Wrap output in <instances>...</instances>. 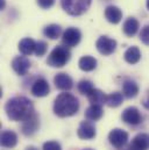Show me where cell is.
I'll return each instance as SVG.
<instances>
[{"label":"cell","instance_id":"11","mask_svg":"<svg viewBox=\"0 0 149 150\" xmlns=\"http://www.w3.org/2000/svg\"><path fill=\"white\" fill-rule=\"evenodd\" d=\"M22 133L26 135V136H31L33 135L35 132L37 130L38 126H40V122H38V117H37V114L34 113L32 114L28 119H26L25 121H22Z\"/></svg>","mask_w":149,"mask_h":150},{"label":"cell","instance_id":"33","mask_svg":"<svg viewBox=\"0 0 149 150\" xmlns=\"http://www.w3.org/2000/svg\"><path fill=\"white\" fill-rule=\"evenodd\" d=\"M147 8L149 9V0H147Z\"/></svg>","mask_w":149,"mask_h":150},{"label":"cell","instance_id":"23","mask_svg":"<svg viewBox=\"0 0 149 150\" xmlns=\"http://www.w3.org/2000/svg\"><path fill=\"white\" fill-rule=\"evenodd\" d=\"M103 108L101 106L98 105H91L86 111H85V117L90 121H97L103 116Z\"/></svg>","mask_w":149,"mask_h":150},{"label":"cell","instance_id":"30","mask_svg":"<svg viewBox=\"0 0 149 150\" xmlns=\"http://www.w3.org/2000/svg\"><path fill=\"white\" fill-rule=\"evenodd\" d=\"M37 4L41 8L47 9V8H50L55 4V0H37Z\"/></svg>","mask_w":149,"mask_h":150},{"label":"cell","instance_id":"26","mask_svg":"<svg viewBox=\"0 0 149 150\" xmlns=\"http://www.w3.org/2000/svg\"><path fill=\"white\" fill-rule=\"evenodd\" d=\"M93 90H94V87H93V85H92V83L90 80H80L78 83V91L82 94L89 96Z\"/></svg>","mask_w":149,"mask_h":150},{"label":"cell","instance_id":"32","mask_svg":"<svg viewBox=\"0 0 149 150\" xmlns=\"http://www.w3.org/2000/svg\"><path fill=\"white\" fill-rule=\"evenodd\" d=\"M26 150H38L37 148H35V147H33V146H31V147H28Z\"/></svg>","mask_w":149,"mask_h":150},{"label":"cell","instance_id":"34","mask_svg":"<svg viewBox=\"0 0 149 150\" xmlns=\"http://www.w3.org/2000/svg\"><path fill=\"white\" fill-rule=\"evenodd\" d=\"M84 150H93V149H90V148H87V149H84Z\"/></svg>","mask_w":149,"mask_h":150},{"label":"cell","instance_id":"12","mask_svg":"<svg viewBox=\"0 0 149 150\" xmlns=\"http://www.w3.org/2000/svg\"><path fill=\"white\" fill-rule=\"evenodd\" d=\"M149 148V135L148 134H138L132 143L128 146V150H147Z\"/></svg>","mask_w":149,"mask_h":150},{"label":"cell","instance_id":"21","mask_svg":"<svg viewBox=\"0 0 149 150\" xmlns=\"http://www.w3.org/2000/svg\"><path fill=\"white\" fill-rule=\"evenodd\" d=\"M141 58V52L138 47H131L125 52V61L129 64H136Z\"/></svg>","mask_w":149,"mask_h":150},{"label":"cell","instance_id":"13","mask_svg":"<svg viewBox=\"0 0 149 150\" xmlns=\"http://www.w3.org/2000/svg\"><path fill=\"white\" fill-rule=\"evenodd\" d=\"M54 83H55V86L62 91H69L74 86V81L71 77L67 74H57L54 78Z\"/></svg>","mask_w":149,"mask_h":150},{"label":"cell","instance_id":"6","mask_svg":"<svg viewBox=\"0 0 149 150\" xmlns=\"http://www.w3.org/2000/svg\"><path fill=\"white\" fill-rule=\"evenodd\" d=\"M109 140H110V143L113 147L121 148V147H123L127 143L128 134L125 130H122V129L115 128V129L111 130V133L109 134Z\"/></svg>","mask_w":149,"mask_h":150},{"label":"cell","instance_id":"4","mask_svg":"<svg viewBox=\"0 0 149 150\" xmlns=\"http://www.w3.org/2000/svg\"><path fill=\"white\" fill-rule=\"evenodd\" d=\"M61 5L68 14L82 15L89 9L91 0H61Z\"/></svg>","mask_w":149,"mask_h":150},{"label":"cell","instance_id":"27","mask_svg":"<svg viewBox=\"0 0 149 150\" xmlns=\"http://www.w3.org/2000/svg\"><path fill=\"white\" fill-rule=\"evenodd\" d=\"M47 49H48V45L44 41H38L36 42V47H35V54L36 56H43L45 52H47Z\"/></svg>","mask_w":149,"mask_h":150},{"label":"cell","instance_id":"3","mask_svg":"<svg viewBox=\"0 0 149 150\" xmlns=\"http://www.w3.org/2000/svg\"><path fill=\"white\" fill-rule=\"evenodd\" d=\"M70 57H71V54L68 47L57 45L56 48L53 49V51L48 56L47 63L53 68H62L69 62Z\"/></svg>","mask_w":149,"mask_h":150},{"label":"cell","instance_id":"31","mask_svg":"<svg viewBox=\"0 0 149 150\" xmlns=\"http://www.w3.org/2000/svg\"><path fill=\"white\" fill-rule=\"evenodd\" d=\"M0 7H1V9L5 8V0H0Z\"/></svg>","mask_w":149,"mask_h":150},{"label":"cell","instance_id":"8","mask_svg":"<svg viewBox=\"0 0 149 150\" xmlns=\"http://www.w3.org/2000/svg\"><path fill=\"white\" fill-rule=\"evenodd\" d=\"M122 120L128 123V125H139L142 121V116L141 113L139 112V110L136 107H127L121 115Z\"/></svg>","mask_w":149,"mask_h":150},{"label":"cell","instance_id":"18","mask_svg":"<svg viewBox=\"0 0 149 150\" xmlns=\"http://www.w3.org/2000/svg\"><path fill=\"white\" fill-rule=\"evenodd\" d=\"M89 101L92 104V105H98V106H103L104 104H106V100H107V96L101 92L100 90H97L94 88L89 96Z\"/></svg>","mask_w":149,"mask_h":150},{"label":"cell","instance_id":"14","mask_svg":"<svg viewBox=\"0 0 149 150\" xmlns=\"http://www.w3.org/2000/svg\"><path fill=\"white\" fill-rule=\"evenodd\" d=\"M50 92V86L45 79H38L32 86V93L35 97H45Z\"/></svg>","mask_w":149,"mask_h":150},{"label":"cell","instance_id":"29","mask_svg":"<svg viewBox=\"0 0 149 150\" xmlns=\"http://www.w3.org/2000/svg\"><path fill=\"white\" fill-rule=\"evenodd\" d=\"M140 40L146 45H149V26H146L142 28V30L140 33Z\"/></svg>","mask_w":149,"mask_h":150},{"label":"cell","instance_id":"28","mask_svg":"<svg viewBox=\"0 0 149 150\" xmlns=\"http://www.w3.org/2000/svg\"><path fill=\"white\" fill-rule=\"evenodd\" d=\"M43 150H62L61 144L55 141H49L43 144Z\"/></svg>","mask_w":149,"mask_h":150},{"label":"cell","instance_id":"5","mask_svg":"<svg viewBox=\"0 0 149 150\" xmlns=\"http://www.w3.org/2000/svg\"><path fill=\"white\" fill-rule=\"evenodd\" d=\"M96 47L98 49V51L104 55V56H109L113 54L115 51V48H116V41L110 38L107 36H100V38L97 40V43H96Z\"/></svg>","mask_w":149,"mask_h":150},{"label":"cell","instance_id":"17","mask_svg":"<svg viewBox=\"0 0 149 150\" xmlns=\"http://www.w3.org/2000/svg\"><path fill=\"white\" fill-rule=\"evenodd\" d=\"M35 47H36V42L33 38H26L20 41L19 43V50L22 55L28 56L31 55L33 51H35Z\"/></svg>","mask_w":149,"mask_h":150},{"label":"cell","instance_id":"7","mask_svg":"<svg viewBox=\"0 0 149 150\" xmlns=\"http://www.w3.org/2000/svg\"><path fill=\"white\" fill-rule=\"evenodd\" d=\"M80 38H82V34H80L79 29H77L74 27H70V28H67V30L63 33L62 41L65 44V47L71 48V47H76L79 43Z\"/></svg>","mask_w":149,"mask_h":150},{"label":"cell","instance_id":"15","mask_svg":"<svg viewBox=\"0 0 149 150\" xmlns=\"http://www.w3.org/2000/svg\"><path fill=\"white\" fill-rule=\"evenodd\" d=\"M0 143L2 147L5 148H13L16 146L18 143V136L12 130H5L1 134V139H0Z\"/></svg>","mask_w":149,"mask_h":150},{"label":"cell","instance_id":"9","mask_svg":"<svg viewBox=\"0 0 149 150\" xmlns=\"http://www.w3.org/2000/svg\"><path fill=\"white\" fill-rule=\"evenodd\" d=\"M12 68L18 75L25 76L31 68V62L25 56H18L12 61Z\"/></svg>","mask_w":149,"mask_h":150},{"label":"cell","instance_id":"10","mask_svg":"<svg viewBox=\"0 0 149 150\" xmlns=\"http://www.w3.org/2000/svg\"><path fill=\"white\" fill-rule=\"evenodd\" d=\"M77 135L82 140H91L96 136V127L90 121H83L79 125Z\"/></svg>","mask_w":149,"mask_h":150},{"label":"cell","instance_id":"22","mask_svg":"<svg viewBox=\"0 0 149 150\" xmlns=\"http://www.w3.org/2000/svg\"><path fill=\"white\" fill-rule=\"evenodd\" d=\"M78 65H79V69H80V70L87 72V71H92V70L96 69V67H97V61H96V58H93V57H91V56H84V57H82V58L79 59Z\"/></svg>","mask_w":149,"mask_h":150},{"label":"cell","instance_id":"1","mask_svg":"<svg viewBox=\"0 0 149 150\" xmlns=\"http://www.w3.org/2000/svg\"><path fill=\"white\" fill-rule=\"evenodd\" d=\"M5 112L13 121H25L32 114H34V107L29 99L25 97H16L9 99L5 105Z\"/></svg>","mask_w":149,"mask_h":150},{"label":"cell","instance_id":"25","mask_svg":"<svg viewBox=\"0 0 149 150\" xmlns=\"http://www.w3.org/2000/svg\"><path fill=\"white\" fill-rule=\"evenodd\" d=\"M123 100V97L120 92H113L110 96H107V100H106V105L109 107H118L121 105Z\"/></svg>","mask_w":149,"mask_h":150},{"label":"cell","instance_id":"16","mask_svg":"<svg viewBox=\"0 0 149 150\" xmlns=\"http://www.w3.org/2000/svg\"><path fill=\"white\" fill-rule=\"evenodd\" d=\"M105 18L107 19L109 22H111L113 25H116L122 19V12L115 6H109L105 9Z\"/></svg>","mask_w":149,"mask_h":150},{"label":"cell","instance_id":"19","mask_svg":"<svg viewBox=\"0 0 149 150\" xmlns=\"http://www.w3.org/2000/svg\"><path fill=\"white\" fill-rule=\"evenodd\" d=\"M122 29H123V33L127 36H134L139 30V21L134 18H128L125 21V23L122 26Z\"/></svg>","mask_w":149,"mask_h":150},{"label":"cell","instance_id":"24","mask_svg":"<svg viewBox=\"0 0 149 150\" xmlns=\"http://www.w3.org/2000/svg\"><path fill=\"white\" fill-rule=\"evenodd\" d=\"M61 33H62L61 27H60L58 25H54V23L47 26V27L44 28V30H43V34H44L47 38H51V40H56L57 38H60Z\"/></svg>","mask_w":149,"mask_h":150},{"label":"cell","instance_id":"2","mask_svg":"<svg viewBox=\"0 0 149 150\" xmlns=\"http://www.w3.org/2000/svg\"><path fill=\"white\" fill-rule=\"evenodd\" d=\"M79 110V103L77 98L70 93H61L54 104V112L61 117L74 115Z\"/></svg>","mask_w":149,"mask_h":150},{"label":"cell","instance_id":"20","mask_svg":"<svg viewBox=\"0 0 149 150\" xmlns=\"http://www.w3.org/2000/svg\"><path fill=\"white\" fill-rule=\"evenodd\" d=\"M122 92L123 96L127 98H134L139 93V86L133 80H126L122 85Z\"/></svg>","mask_w":149,"mask_h":150},{"label":"cell","instance_id":"35","mask_svg":"<svg viewBox=\"0 0 149 150\" xmlns=\"http://www.w3.org/2000/svg\"><path fill=\"white\" fill-rule=\"evenodd\" d=\"M147 107H149V105H148V106H147Z\"/></svg>","mask_w":149,"mask_h":150}]
</instances>
